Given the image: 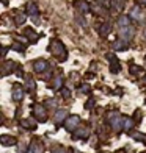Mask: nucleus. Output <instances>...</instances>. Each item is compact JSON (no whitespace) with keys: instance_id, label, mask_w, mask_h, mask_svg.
<instances>
[{"instance_id":"f257e3e1","label":"nucleus","mask_w":146,"mask_h":153,"mask_svg":"<svg viewBox=\"0 0 146 153\" xmlns=\"http://www.w3.org/2000/svg\"><path fill=\"white\" fill-rule=\"evenodd\" d=\"M49 52H50L55 58H58L60 61H65L66 56H68V52H66L63 42L58 41V39H52L50 41V44H49Z\"/></svg>"},{"instance_id":"f03ea898","label":"nucleus","mask_w":146,"mask_h":153,"mask_svg":"<svg viewBox=\"0 0 146 153\" xmlns=\"http://www.w3.org/2000/svg\"><path fill=\"white\" fill-rule=\"evenodd\" d=\"M110 125L113 127L115 131H119V130L122 128V119L119 117V112L118 111L110 112Z\"/></svg>"},{"instance_id":"7ed1b4c3","label":"nucleus","mask_w":146,"mask_h":153,"mask_svg":"<svg viewBox=\"0 0 146 153\" xmlns=\"http://www.w3.org/2000/svg\"><path fill=\"white\" fill-rule=\"evenodd\" d=\"M33 116L38 119V122H46L47 120V112H46V108L41 105H36L33 108Z\"/></svg>"},{"instance_id":"20e7f679","label":"nucleus","mask_w":146,"mask_h":153,"mask_svg":"<svg viewBox=\"0 0 146 153\" xmlns=\"http://www.w3.org/2000/svg\"><path fill=\"white\" fill-rule=\"evenodd\" d=\"M79 122H80V117H79V116H69L65 120V128L69 130V131H75V127L79 125Z\"/></svg>"},{"instance_id":"39448f33","label":"nucleus","mask_w":146,"mask_h":153,"mask_svg":"<svg viewBox=\"0 0 146 153\" xmlns=\"http://www.w3.org/2000/svg\"><path fill=\"white\" fill-rule=\"evenodd\" d=\"M24 92H25V89L22 88L19 83H16V84L13 86V100H14V102H21L22 97H24Z\"/></svg>"},{"instance_id":"423d86ee","label":"nucleus","mask_w":146,"mask_h":153,"mask_svg":"<svg viewBox=\"0 0 146 153\" xmlns=\"http://www.w3.org/2000/svg\"><path fill=\"white\" fill-rule=\"evenodd\" d=\"M33 69H35V72H38V74H42V72H46L49 69V63L46 61V59H38V61L33 63Z\"/></svg>"},{"instance_id":"0eeeda50","label":"nucleus","mask_w":146,"mask_h":153,"mask_svg":"<svg viewBox=\"0 0 146 153\" xmlns=\"http://www.w3.org/2000/svg\"><path fill=\"white\" fill-rule=\"evenodd\" d=\"M134 35H135V30L132 28V27H121L119 36H121L122 39H126V41H131V39L134 38Z\"/></svg>"},{"instance_id":"6e6552de","label":"nucleus","mask_w":146,"mask_h":153,"mask_svg":"<svg viewBox=\"0 0 146 153\" xmlns=\"http://www.w3.org/2000/svg\"><path fill=\"white\" fill-rule=\"evenodd\" d=\"M44 150V147H42V142L39 141V139L33 138L32 142H30V147H28V152L32 153H36V152H42Z\"/></svg>"},{"instance_id":"1a4fd4ad","label":"nucleus","mask_w":146,"mask_h":153,"mask_svg":"<svg viewBox=\"0 0 146 153\" xmlns=\"http://www.w3.org/2000/svg\"><path fill=\"white\" fill-rule=\"evenodd\" d=\"M0 142H2V145H5V147H11V145H16V138L14 136H8V134H2L0 136Z\"/></svg>"},{"instance_id":"9d476101","label":"nucleus","mask_w":146,"mask_h":153,"mask_svg":"<svg viewBox=\"0 0 146 153\" xmlns=\"http://www.w3.org/2000/svg\"><path fill=\"white\" fill-rule=\"evenodd\" d=\"M36 122H38V120H35V119H32V117L24 119V120H21V127L25 128V130H35L36 125H38Z\"/></svg>"},{"instance_id":"9b49d317","label":"nucleus","mask_w":146,"mask_h":153,"mask_svg":"<svg viewBox=\"0 0 146 153\" xmlns=\"http://www.w3.org/2000/svg\"><path fill=\"white\" fill-rule=\"evenodd\" d=\"M24 35H25V38H28L30 42H36V41L39 39V35H38V33H35V30L30 28V27H27V28H25Z\"/></svg>"},{"instance_id":"f8f14e48","label":"nucleus","mask_w":146,"mask_h":153,"mask_svg":"<svg viewBox=\"0 0 146 153\" xmlns=\"http://www.w3.org/2000/svg\"><path fill=\"white\" fill-rule=\"evenodd\" d=\"M127 42L129 41H126V39H118V41H115L113 42V50H116V52H121V50H127Z\"/></svg>"},{"instance_id":"ddd939ff","label":"nucleus","mask_w":146,"mask_h":153,"mask_svg":"<svg viewBox=\"0 0 146 153\" xmlns=\"http://www.w3.org/2000/svg\"><path fill=\"white\" fill-rule=\"evenodd\" d=\"M25 11H27V14L28 16H36L38 14V5H36L35 2H28L27 5H25Z\"/></svg>"},{"instance_id":"4468645a","label":"nucleus","mask_w":146,"mask_h":153,"mask_svg":"<svg viewBox=\"0 0 146 153\" xmlns=\"http://www.w3.org/2000/svg\"><path fill=\"white\" fill-rule=\"evenodd\" d=\"M74 6H75V8H77L80 13H88L89 9H91V6H89L87 2H80V0H77V2H74Z\"/></svg>"},{"instance_id":"2eb2a0df","label":"nucleus","mask_w":146,"mask_h":153,"mask_svg":"<svg viewBox=\"0 0 146 153\" xmlns=\"http://www.w3.org/2000/svg\"><path fill=\"white\" fill-rule=\"evenodd\" d=\"M89 136V131L87 128H80V130H77V131L72 134V139H87Z\"/></svg>"},{"instance_id":"dca6fc26","label":"nucleus","mask_w":146,"mask_h":153,"mask_svg":"<svg viewBox=\"0 0 146 153\" xmlns=\"http://www.w3.org/2000/svg\"><path fill=\"white\" fill-rule=\"evenodd\" d=\"M66 116H68V111H66V109H58L57 114H55V117H54L55 124H61V122L66 119Z\"/></svg>"},{"instance_id":"f3484780","label":"nucleus","mask_w":146,"mask_h":153,"mask_svg":"<svg viewBox=\"0 0 146 153\" xmlns=\"http://www.w3.org/2000/svg\"><path fill=\"white\" fill-rule=\"evenodd\" d=\"M61 84H63V76L61 75H57L54 80H52L50 88L54 89V91H57V89H61Z\"/></svg>"},{"instance_id":"a211bd4d","label":"nucleus","mask_w":146,"mask_h":153,"mask_svg":"<svg viewBox=\"0 0 146 153\" xmlns=\"http://www.w3.org/2000/svg\"><path fill=\"white\" fill-rule=\"evenodd\" d=\"M108 33H110V24L108 22H102L101 27H99V35L101 36H108Z\"/></svg>"},{"instance_id":"6ab92c4d","label":"nucleus","mask_w":146,"mask_h":153,"mask_svg":"<svg viewBox=\"0 0 146 153\" xmlns=\"http://www.w3.org/2000/svg\"><path fill=\"white\" fill-rule=\"evenodd\" d=\"M24 78H25V89L27 91H35V80L32 78L30 75H24Z\"/></svg>"},{"instance_id":"aec40b11","label":"nucleus","mask_w":146,"mask_h":153,"mask_svg":"<svg viewBox=\"0 0 146 153\" xmlns=\"http://www.w3.org/2000/svg\"><path fill=\"white\" fill-rule=\"evenodd\" d=\"M118 25L119 27H129V25H131V17H129V16L121 14L118 17Z\"/></svg>"},{"instance_id":"412c9836","label":"nucleus","mask_w":146,"mask_h":153,"mask_svg":"<svg viewBox=\"0 0 146 153\" xmlns=\"http://www.w3.org/2000/svg\"><path fill=\"white\" fill-rule=\"evenodd\" d=\"M132 127H134V119H131V117L122 119V130H124V131H129Z\"/></svg>"},{"instance_id":"4be33fe9","label":"nucleus","mask_w":146,"mask_h":153,"mask_svg":"<svg viewBox=\"0 0 146 153\" xmlns=\"http://www.w3.org/2000/svg\"><path fill=\"white\" fill-rule=\"evenodd\" d=\"M14 67H16V64L13 61H6L5 64H3V75H8L9 72H13Z\"/></svg>"},{"instance_id":"5701e85b","label":"nucleus","mask_w":146,"mask_h":153,"mask_svg":"<svg viewBox=\"0 0 146 153\" xmlns=\"http://www.w3.org/2000/svg\"><path fill=\"white\" fill-rule=\"evenodd\" d=\"M119 71H121V66H119V61H118V59L112 61V63H110V72H112V74H118Z\"/></svg>"},{"instance_id":"b1692460","label":"nucleus","mask_w":146,"mask_h":153,"mask_svg":"<svg viewBox=\"0 0 146 153\" xmlns=\"http://www.w3.org/2000/svg\"><path fill=\"white\" fill-rule=\"evenodd\" d=\"M124 0H112V8H115L116 11H121L124 8Z\"/></svg>"},{"instance_id":"393cba45","label":"nucleus","mask_w":146,"mask_h":153,"mask_svg":"<svg viewBox=\"0 0 146 153\" xmlns=\"http://www.w3.org/2000/svg\"><path fill=\"white\" fill-rule=\"evenodd\" d=\"M141 72H143V69H141L140 66L131 64V74L132 75H141Z\"/></svg>"},{"instance_id":"a878e982","label":"nucleus","mask_w":146,"mask_h":153,"mask_svg":"<svg viewBox=\"0 0 146 153\" xmlns=\"http://www.w3.org/2000/svg\"><path fill=\"white\" fill-rule=\"evenodd\" d=\"M24 22H25V14H17L14 17V24L16 25H22Z\"/></svg>"},{"instance_id":"bb28decb","label":"nucleus","mask_w":146,"mask_h":153,"mask_svg":"<svg viewBox=\"0 0 146 153\" xmlns=\"http://www.w3.org/2000/svg\"><path fill=\"white\" fill-rule=\"evenodd\" d=\"M61 94H63V97H65V98L71 97V91H69L68 88H61Z\"/></svg>"},{"instance_id":"cd10ccee","label":"nucleus","mask_w":146,"mask_h":153,"mask_svg":"<svg viewBox=\"0 0 146 153\" xmlns=\"http://www.w3.org/2000/svg\"><path fill=\"white\" fill-rule=\"evenodd\" d=\"M13 49H14V50H17V52H24L25 50V47L22 44H14L13 45Z\"/></svg>"},{"instance_id":"c85d7f7f","label":"nucleus","mask_w":146,"mask_h":153,"mask_svg":"<svg viewBox=\"0 0 146 153\" xmlns=\"http://www.w3.org/2000/svg\"><path fill=\"white\" fill-rule=\"evenodd\" d=\"M94 103H96V102H94V98H89V100L87 102V105H85V106H87V109H91L93 106H94Z\"/></svg>"},{"instance_id":"c756f323","label":"nucleus","mask_w":146,"mask_h":153,"mask_svg":"<svg viewBox=\"0 0 146 153\" xmlns=\"http://www.w3.org/2000/svg\"><path fill=\"white\" fill-rule=\"evenodd\" d=\"M132 138H134V139H137V141H146V138H145V136H141V134H135V133L132 134Z\"/></svg>"},{"instance_id":"7c9ffc66","label":"nucleus","mask_w":146,"mask_h":153,"mask_svg":"<svg viewBox=\"0 0 146 153\" xmlns=\"http://www.w3.org/2000/svg\"><path fill=\"white\" fill-rule=\"evenodd\" d=\"M132 17H140V8H134V11H132Z\"/></svg>"},{"instance_id":"2f4dec72","label":"nucleus","mask_w":146,"mask_h":153,"mask_svg":"<svg viewBox=\"0 0 146 153\" xmlns=\"http://www.w3.org/2000/svg\"><path fill=\"white\" fill-rule=\"evenodd\" d=\"M105 56H107V59H108V61H115V59H116V56H115L113 55V53H107V55H105Z\"/></svg>"},{"instance_id":"473e14b6","label":"nucleus","mask_w":146,"mask_h":153,"mask_svg":"<svg viewBox=\"0 0 146 153\" xmlns=\"http://www.w3.org/2000/svg\"><path fill=\"white\" fill-rule=\"evenodd\" d=\"M46 105H47V106H54V108H55V106H57V100H47V102H46Z\"/></svg>"},{"instance_id":"72a5a7b5","label":"nucleus","mask_w":146,"mask_h":153,"mask_svg":"<svg viewBox=\"0 0 146 153\" xmlns=\"http://www.w3.org/2000/svg\"><path fill=\"white\" fill-rule=\"evenodd\" d=\"M16 74H17V76H24V74H22V67H21V66H17V72H16Z\"/></svg>"},{"instance_id":"f704fd0d","label":"nucleus","mask_w":146,"mask_h":153,"mask_svg":"<svg viewBox=\"0 0 146 153\" xmlns=\"http://www.w3.org/2000/svg\"><path fill=\"white\" fill-rule=\"evenodd\" d=\"M89 91V86L88 84H83V86H82V92H88Z\"/></svg>"},{"instance_id":"c9c22d12","label":"nucleus","mask_w":146,"mask_h":153,"mask_svg":"<svg viewBox=\"0 0 146 153\" xmlns=\"http://www.w3.org/2000/svg\"><path fill=\"white\" fill-rule=\"evenodd\" d=\"M77 22H79L80 25H83V27H85V22H83V19H82L80 16H77Z\"/></svg>"},{"instance_id":"e433bc0d","label":"nucleus","mask_w":146,"mask_h":153,"mask_svg":"<svg viewBox=\"0 0 146 153\" xmlns=\"http://www.w3.org/2000/svg\"><path fill=\"white\" fill-rule=\"evenodd\" d=\"M6 53H8V49H6V47H3V49H2V56H3V58L6 56Z\"/></svg>"},{"instance_id":"4c0bfd02","label":"nucleus","mask_w":146,"mask_h":153,"mask_svg":"<svg viewBox=\"0 0 146 153\" xmlns=\"http://www.w3.org/2000/svg\"><path fill=\"white\" fill-rule=\"evenodd\" d=\"M137 3L140 6H146V0H137Z\"/></svg>"},{"instance_id":"58836bf2","label":"nucleus","mask_w":146,"mask_h":153,"mask_svg":"<svg viewBox=\"0 0 146 153\" xmlns=\"http://www.w3.org/2000/svg\"><path fill=\"white\" fill-rule=\"evenodd\" d=\"M2 3L3 5H8V0H2Z\"/></svg>"},{"instance_id":"ea45409f","label":"nucleus","mask_w":146,"mask_h":153,"mask_svg":"<svg viewBox=\"0 0 146 153\" xmlns=\"http://www.w3.org/2000/svg\"><path fill=\"white\" fill-rule=\"evenodd\" d=\"M145 39H146V31H145Z\"/></svg>"},{"instance_id":"a19ab883","label":"nucleus","mask_w":146,"mask_h":153,"mask_svg":"<svg viewBox=\"0 0 146 153\" xmlns=\"http://www.w3.org/2000/svg\"><path fill=\"white\" fill-rule=\"evenodd\" d=\"M145 78H146V75H145Z\"/></svg>"}]
</instances>
